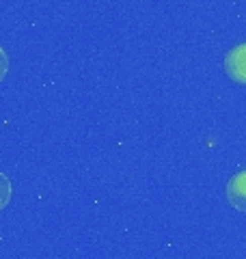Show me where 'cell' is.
Returning a JSON list of instances; mask_svg holds the SVG:
<instances>
[{"instance_id":"6da1fadb","label":"cell","mask_w":246,"mask_h":259,"mask_svg":"<svg viewBox=\"0 0 246 259\" xmlns=\"http://www.w3.org/2000/svg\"><path fill=\"white\" fill-rule=\"evenodd\" d=\"M225 69L227 74L235 80L237 84H246V44L235 46L225 56Z\"/></svg>"},{"instance_id":"7a4b0ae2","label":"cell","mask_w":246,"mask_h":259,"mask_svg":"<svg viewBox=\"0 0 246 259\" xmlns=\"http://www.w3.org/2000/svg\"><path fill=\"white\" fill-rule=\"evenodd\" d=\"M227 201L229 205L235 207L237 212L246 214V171L235 173L231 180L227 182Z\"/></svg>"},{"instance_id":"3957f363","label":"cell","mask_w":246,"mask_h":259,"mask_svg":"<svg viewBox=\"0 0 246 259\" xmlns=\"http://www.w3.org/2000/svg\"><path fill=\"white\" fill-rule=\"evenodd\" d=\"M11 199V182L3 171H0V209H3Z\"/></svg>"},{"instance_id":"277c9868","label":"cell","mask_w":246,"mask_h":259,"mask_svg":"<svg viewBox=\"0 0 246 259\" xmlns=\"http://www.w3.org/2000/svg\"><path fill=\"white\" fill-rule=\"evenodd\" d=\"M7 71H9V59H7V52L0 48V80L7 76Z\"/></svg>"}]
</instances>
